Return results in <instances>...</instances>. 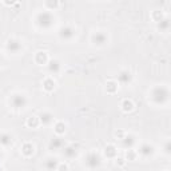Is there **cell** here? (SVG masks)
<instances>
[{
	"label": "cell",
	"instance_id": "obj_12",
	"mask_svg": "<svg viewBox=\"0 0 171 171\" xmlns=\"http://www.w3.org/2000/svg\"><path fill=\"white\" fill-rule=\"evenodd\" d=\"M63 146V142L62 140H59V139H54L52 142H51V144H49V147L51 148H54V150H58V148H60Z\"/></svg>",
	"mask_w": 171,
	"mask_h": 171
},
{
	"label": "cell",
	"instance_id": "obj_13",
	"mask_svg": "<svg viewBox=\"0 0 171 171\" xmlns=\"http://www.w3.org/2000/svg\"><path fill=\"white\" fill-rule=\"evenodd\" d=\"M42 120L46 124H48V123H51L52 122V115L51 114H48V112H46V114H43L42 115Z\"/></svg>",
	"mask_w": 171,
	"mask_h": 171
},
{
	"label": "cell",
	"instance_id": "obj_6",
	"mask_svg": "<svg viewBox=\"0 0 171 171\" xmlns=\"http://www.w3.org/2000/svg\"><path fill=\"white\" fill-rule=\"evenodd\" d=\"M92 42L95 44H98V46H102V44L107 42V36H106V34H103V32H96L92 35Z\"/></svg>",
	"mask_w": 171,
	"mask_h": 171
},
{
	"label": "cell",
	"instance_id": "obj_9",
	"mask_svg": "<svg viewBox=\"0 0 171 171\" xmlns=\"http://www.w3.org/2000/svg\"><path fill=\"white\" fill-rule=\"evenodd\" d=\"M130 79H131V74H130L128 71H122L119 74V80L122 83H128Z\"/></svg>",
	"mask_w": 171,
	"mask_h": 171
},
{
	"label": "cell",
	"instance_id": "obj_8",
	"mask_svg": "<svg viewBox=\"0 0 171 171\" xmlns=\"http://www.w3.org/2000/svg\"><path fill=\"white\" fill-rule=\"evenodd\" d=\"M153 153H154V148H153V146H150V144H143L142 148H140V154H142L143 157H148V155H151Z\"/></svg>",
	"mask_w": 171,
	"mask_h": 171
},
{
	"label": "cell",
	"instance_id": "obj_16",
	"mask_svg": "<svg viewBox=\"0 0 171 171\" xmlns=\"http://www.w3.org/2000/svg\"><path fill=\"white\" fill-rule=\"evenodd\" d=\"M0 64H2V58H0Z\"/></svg>",
	"mask_w": 171,
	"mask_h": 171
},
{
	"label": "cell",
	"instance_id": "obj_10",
	"mask_svg": "<svg viewBox=\"0 0 171 171\" xmlns=\"http://www.w3.org/2000/svg\"><path fill=\"white\" fill-rule=\"evenodd\" d=\"M0 143L4 144V146L11 144V143H12V138H11V135H8V134H3V135H0Z\"/></svg>",
	"mask_w": 171,
	"mask_h": 171
},
{
	"label": "cell",
	"instance_id": "obj_1",
	"mask_svg": "<svg viewBox=\"0 0 171 171\" xmlns=\"http://www.w3.org/2000/svg\"><path fill=\"white\" fill-rule=\"evenodd\" d=\"M36 22H38L39 26H42V27H49L52 24V22H54V18H52L51 13L42 12V13H39Z\"/></svg>",
	"mask_w": 171,
	"mask_h": 171
},
{
	"label": "cell",
	"instance_id": "obj_11",
	"mask_svg": "<svg viewBox=\"0 0 171 171\" xmlns=\"http://www.w3.org/2000/svg\"><path fill=\"white\" fill-rule=\"evenodd\" d=\"M64 154H66V157L72 158V157L76 155V148H75L74 146H68V147L64 148Z\"/></svg>",
	"mask_w": 171,
	"mask_h": 171
},
{
	"label": "cell",
	"instance_id": "obj_14",
	"mask_svg": "<svg viewBox=\"0 0 171 171\" xmlns=\"http://www.w3.org/2000/svg\"><path fill=\"white\" fill-rule=\"evenodd\" d=\"M46 167L47 168H49V170H52V168H55L56 167V160H52V159H48L47 160V163H46Z\"/></svg>",
	"mask_w": 171,
	"mask_h": 171
},
{
	"label": "cell",
	"instance_id": "obj_5",
	"mask_svg": "<svg viewBox=\"0 0 171 171\" xmlns=\"http://www.w3.org/2000/svg\"><path fill=\"white\" fill-rule=\"evenodd\" d=\"M86 164H87L88 167H91V168L98 167V166L100 164V158L98 157L96 154H90L87 160H86Z\"/></svg>",
	"mask_w": 171,
	"mask_h": 171
},
{
	"label": "cell",
	"instance_id": "obj_15",
	"mask_svg": "<svg viewBox=\"0 0 171 171\" xmlns=\"http://www.w3.org/2000/svg\"><path fill=\"white\" fill-rule=\"evenodd\" d=\"M49 70H51V71H55V72H56L58 70H59V63H58V62H52L51 66H49Z\"/></svg>",
	"mask_w": 171,
	"mask_h": 171
},
{
	"label": "cell",
	"instance_id": "obj_3",
	"mask_svg": "<svg viewBox=\"0 0 171 171\" xmlns=\"http://www.w3.org/2000/svg\"><path fill=\"white\" fill-rule=\"evenodd\" d=\"M11 103L15 108H23V107H26V104H27V98L22 94H15L11 99Z\"/></svg>",
	"mask_w": 171,
	"mask_h": 171
},
{
	"label": "cell",
	"instance_id": "obj_4",
	"mask_svg": "<svg viewBox=\"0 0 171 171\" xmlns=\"http://www.w3.org/2000/svg\"><path fill=\"white\" fill-rule=\"evenodd\" d=\"M7 49H8V51H11L12 54H16V52H19L20 49H22V43H20L19 40H16V39L8 40V43H7Z\"/></svg>",
	"mask_w": 171,
	"mask_h": 171
},
{
	"label": "cell",
	"instance_id": "obj_2",
	"mask_svg": "<svg viewBox=\"0 0 171 171\" xmlns=\"http://www.w3.org/2000/svg\"><path fill=\"white\" fill-rule=\"evenodd\" d=\"M168 98V92H167V90L163 88V87H160V88H155L154 91H153V99L154 100H157V102L159 103H163L164 100H167Z\"/></svg>",
	"mask_w": 171,
	"mask_h": 171
},
{
	"label": "cell",
	"instance_id": "obj_7",
	"mask_svg": "<svg viewBox=\"0 0 171 171\" xmlns=\"http://www.w3.org/2000/svg\"><path fill=\"white\" fill-rule=\"evenodd\" d=\"M74 35H75V31L71 27H64V28L60 29V36L63 39H71Z\"/></svg>",
	"mask_w": 171,
	"mask_h": 171
}]
</instances>
